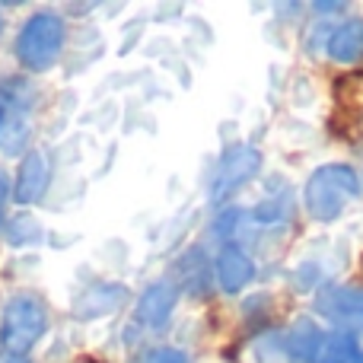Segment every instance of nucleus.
I'll return each instance as SVG.
<instances>
[{
	"label": "nucleus",
	"instance_id": "nucleus-1",
	"mask_svg": "<svg viewBox=\"0 0 363 363\" xmlns=\"http://www.w3.org/2000/svg\"><path fill=\"white\" fill-rule=\"evenodd\" d=\"M357 194H360L357 172L345 163H332L309 176L303 201H306V213L315 223H332L335 217H341V211H345Z\"/></svg>",
	"mask_w": 363,
	"mask_h": 363
},
{
	"label": "nucleus",
	"instance_id": "nucleus-2",
	"mask_svg": "<svg viewBox=\"0 0 363 363\" xmlns=\"http://www.w3.org/2000/svg\"><path fill=\"white\" fill-rule=\"evenodd\" d=\"M64 48V19L55 13H35L19 29L16 57L29 70H48Z\"/></svg>",
	"mask_w": 363,
	"mask_h": 363
},
{
	"label": "nucleus",
	"instance_id": "nucleus-3",
	"mask_svg": "<svg viewBox=\"0 0 363 363\" xmlns=\"http://www.w3.org/2000/svg\"><path fill=\"white\" fill-rule=\"evenodd\" d=\"M45 328H48V313H45V306L35 296L23 294L6 303L4 322H0V341H4V347L13 357H23L45 335Z\"/></svg>",
	"mask_w": 363,
	"mask_h": 363
},
{
	"label": "nucleus",
	"instance_id": "nucleus-4",
	"mask_svg": "<svg viewBox=\"0 0 363 363\" xmlns=\"http://www.w3.org/2000/svg\"><path fill=\"white\" fill-rule=\"evenodd\" d=\"M258 169H262V153H258L255 147H233V150H226V157L220 160L217 169H213L211 201L213 204L226 201L233 191H239L245 182L255 179Z\"/></svg>",
	"mask_w": 363,
	"mask_h": 363
},
{
	"label": "nucleus",
	"instance_id": "nucleus-5",
	"mask_svg": "<svg viewBox=\"0 0 363 363\" xmlns=\"http://www.w3.org/2000/svg\"><path fill=\"white\" fill-rule=\"evenodd\" d=\"M315 309L335 322H354L363 325V290L351 287H328L315 296Z\"/></svg>",
	"mask_w": 363,
	"mask_h": 363
},
{
	"label": "nucleus",
	"instance_id": "nucleus-6",
	"mask_svg": "<svg viewBox=\"0 0 363 363\" xmlns=\"http://www.w3.org/2000/svg\"><path fill=\"white\" fill-rule=\"evenodd\" d=\"M176 303H179V290L169 281L153 284V287H147V294L138 303V322L147 328H163L169 322Z\"/></svg>",
	"mask_w": 363,
	"mask_h": 363
},
{
	"label": "nucleus",
	"instance_id": "nucleus-7",
	"mask_svg": "<svg viewBox=\"0 0 363 363\" xmlns=\"http://www.w3.org/2000/svg\"><path fill=\"white\" fill-rule=\"evenodd\" d=\"M51 182V166H48V157L45 153H29L19 166V176H16V188H13V198L19 204H32L45 194Z\"/></svg>",
	"mask_w": 363,
	"mask_h": 363
},
{
	"label": "nucleus",
	"instance_id": "nucleus-8",
	"mask_svg": "<svg viewBox=\"0 0 363 363\" xmlns=\"http://www.w3.org/2000/svg\"><path fill=\"white\" fill-rule=\"evenodd\" d=\"M255 277V264L239 245H226L217 258V281L226 294H239Z\"/></svg>",
	"mask_w": 363,
	"mask_h": 363
},
{
	"label": "nucleus",
	"instance_id": "nucleus-9",
	"mask_svg": "<svg viewBox=\"0 0 363 363\" xmlns=\"http://www.w3.org/2000/svg\"><path fill=\"white\" fill-rule=\"evenodd\" d=\"M128 290L121 284H99V287L86 290L80 300L74 303V313L83 315V319H99L106 313H115V309L125 303Z\"/></svg>",
	"mask_w": 363,
	"mask_h": 363
},
{
	"label": "nucleus",
	"instance_id": "nucleus-10",
	"mask_svg": "<svg viewBox=\"0 0 363 363\" xmlns=\"http://www.w3.org/2000/svg\"><path fill=\"white\" fill-rule=\"evenodd\" d=\"M322 338H325V335H322V328L315 325V322L300 319L294 328H290L284 351H287V357L294 363H315V354H319V347H322Z\"/></svg>",
	"mask_w": 363,
	"mask_h": 363
},
{
	"label": "nucleus",
	"instance_id": "nucleus-11",
	"mask_svg": "<svg viewBox=\"0 0 363 363\" xmlns=\"http://www.w3.org/2000/svg\"><path fill=\"white\" fill-rule=\"evenodd\" d=\"M328 55L338 64H354L363 57V19H347L328 35Z\"/></svg>",
	"mask_w": 363,
	"mask_h": 363
},
{
	"label": "nucleus",
	"instance_id": "nucleus-12",
	"mask_svg": "<svg viewBox=\"0 0 363 363\" xmlns=\"http://www.w3.org/2000/svg\"><path fill=\"white\" fill-rule=\"evenodd\" d=\"M179 268H182V290L201 296L207 287H211V264H207V258L201 249L188 252V255L179 262Z\"/></svg>",
	"mask_w": 363,
	"mask_h": 363
},
{
	"label": "nucleus",
	"instance_id": "nucleus-13",
	"mask_svg": "<svg viewBox=\"0 0 363 363\" xmlns=\"http://www.w3.org/2000/svg\"><path fill=\"white\" fill-rule=\"evenodd\" d=\"M357 357V338L351 332H332L322 338L315 363H347Z\"/></svg>",
	"mask_w": 363,
	"mask_h": 363
},
{
	"label": "nucleus",
	"instance_id": "nucleus-14",
	"mask_svg": "<svg viewBox=\"0 0 363 363\" xmlns=\"http://www.w3.org/2000/svg\"><path fill=\"white\" fill-rule=\"evenodd\" d=\"M287 211H290L287 198H268L255 207V223H281L287 217Z\"/></svg>",
	"mask_w": 363,
	"mask_h": 363
},
{
	"label": "nucleus",
	"instance_id": "nucleus-15",
	"mask_svg": "<svg viewBox=\"0 0 363 363\" xmlns=\"http://www.w3.org/2000/svg\"><path fill=\"white\" fill-rule=\"evenodd\" d=\"M10 236H13V242H16V245H26V236L38 239V223H35V220H29V217H19L16 223H13Z\"/></svg>",
	"mask_w": 363,
	"mask_h": 363
},
{
	"label": "nucleus",
	"instance_id": "nucleus-16",
	"mask_svg": "<svg viewBox=\"0 0 363 363\" xmlns=\"http://www.w3.org/2000/svg\"><path fill=\"white\" fill-rule=\"evenodd\" d=\"M147 363H188V357L176 347H163V351H153Z\"/></svg>",
	"mask_w": 363,
	"mask_h": 363
},
{
	"label": "nucleus",
	"instance_id": "nucleus-17",
	"mask_svg": "<svg viewBox=\"0 0 363 363\" xmlns=\"http://www.w3.org/2000/svg\"><path fill=\"white\" fill-rule=\"evenodd\" d=\"M6 201H10V182L0 172V226H4V213H6Z\"/></svg>",
	"mask_w": 363,
	"mask_h": 363
},
{
	"label": "nucleus",
	"instance_id": "nucleus-18",
	"mask_svg": "<svg viewBox=\"0 0 363 363\" xmlns=\"http://www.w3.org/2000/svg\"><path fill=\"white\" fill-rule=\"evenodd\" d=\"M341 6H345V4H319V10L322 13H332V10H341Z\"/></svg>",
	"mask_w": 363,
	"mask_h": 363
},
{
	"label": "nucleus",
	"instance_id": "nucleus-19",
	"mask_svg": "<svg viewBox=\"0 0 363 363\" xmlns=\"http://www.w3.org/2000/svg\"><path fill=\"white\" fill-rule=\"evenodd\" d=\"M4 128H6V108H4V102H0V134H4Z\"/></svg>",
	"mask_w": 363,
	"mask_h": 363
},
{
	"label": "nucleus",
	"instance_id": "nucleus-20",
	"mask_svg": "<svg viewBox=\"0 0 363 363\" xmlns=\"http://www.w3.org/2000/svg\"><path fill=\"white\" fill-rule=\"evenodd\" d=\"M4 363H29V360H26V357H13V354H10V357H6Z\"/></svg>",
	"mask_w": 363,
	"mask_h": 363
},
{
	"label": "nucleus",
	"instance_id": "nucleus-21",
	"mask_svg": "<svg viewBox=\"0 0 363 363\" xmlns=\"http://www.w3.org/2000/svg\"><path fill=\"white\" fill-rule=\"evenodd\" d=\"M347 363H363V354H357V357H354V360H347Z\"/></svg>",
	"mask_w": 363,
	"mask_h": 363
}]
</instances>
